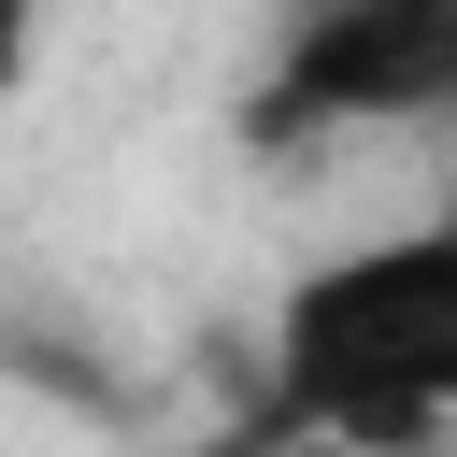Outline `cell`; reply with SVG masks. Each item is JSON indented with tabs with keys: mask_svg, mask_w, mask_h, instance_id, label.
<instances>
[{
	"mask_svg": "<svg viewBox=\"0 0 457 457\" xmlns=\"http://www.w3.org/2000/svg\"><path fill=\"white\" fill-rule=\"evenodd\" d=\"M257 428L300 443H457V228L343 243L271 314Z\"/></svg>",
	"mask_w": 457,
	"mask_h": 457,
	"instance_id": "6da1fadb",
	"label": "cell"
},
{
	"mask_svg": "<svg viewBox=\"0 0 457 457\" xmlns=\"http://www.w3.org/2000/svg\"><path fill=\"white\" fill-rule=\"evenodd\" d=\"M443 100H457V0H300L257 129L300 143L343 114H443Z\"/></svg>",
	"mask_w": 457,
	"mask_h": 457,
	"instance_id": "7a4b0ae2",
	"label": "cell"
},
{
	"mask_svg": "<svg viewBox=\"0 0 457 457\" xmlns=\"http://www.w3.org/2000/svg\"><path fill=\"white\" fill-rule=\"evenodd\" d=\"M29 57H43V0H0V100L29 86Z\"/></svg>",
	"mask_w": 457,
	"mask_h": 457,
	"instance_id": "3957f363",
	"label": "cell"
}]
</instances>
